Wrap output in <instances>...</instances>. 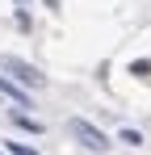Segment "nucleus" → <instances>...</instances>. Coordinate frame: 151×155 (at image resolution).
I'll list each match as a JSON object with an SVG mask.
<instances>
[{"instance_id":"obj_2","label":"nucleus","mask_w":151,"mask_h":155,"mask_svg":"<svg viewBox=\"0 0 151 155\" xmlns=\"http://www.w3.org/2000/svg\"><path fill=\"white\" fill-rule=\"evenodd\" d=\"M67 134H72L80 147H88V151H109V147H113V143L105 138V130L92 126V122H84V117H72V122H67Z\"/></svg>"},{"instance_id":"obj_8","label":"nucleus","mask_w":151,"mask_h":155,"mask_svg":"<svg viewBox=\"0 0 151 155\" xmlns=\"http://www.w3.org/2000/svg\"><path fill=\"white\" fill-rule=\"evenodd\" d=\"M0 155H4V151H0Z\"/></svg>"},{"instance_id":"obj_1","label":"nucleus","mask_w":151,"mask_h":155,"mask_svg":"<svg viewBox=\"0 0 151 155\" xmlns=\"http://www.w3.org/2000/svg\"><path fill=\"white\" fill-rule=\"evenodd\" d=\"M0 67L13 76V84H21V88H34V92H38V88H46V76H42L34 63L17 59V54H4V59H0Z\"/></svg>"},{"instance_id":"obj_3","label":"nucleus","mask_w":151,"mask_h":155,"mask_svg":"<svg viewBox=\"0 0 151 155\" xmlns=\"http://www.w3.org/2000/svg\"><path fill=\"white\" fill-rule=\"evenodd\" d=\"M0 92H4L8 101H17V109H34V101H29V92H25L21 84H13L8 76H0Z\"/></svg>"},{"instance_id":"obj_7","label":"nucleus","mask_w":151,"mask_h":155,"mask_svg":"<svg viewBox=\"0 0 151 155\" xmlns=\"http://www.w3.org/2000/svg\"><path fill=\"white\" fill-rule=\"evenodd\" d=\"M130 71H134V76H147V71H151V63H147V59H139V63H130Z\"/></svg>"},{"instance_id":"obj_6","label":"nucleus","mask_w":151,"mask_h":155,"mask_svg":"<svg viewBox=\"0 0 151 155\" xmlns=\"http://www.w3.org/2000/svg\"><path fill=\"white\" fill-rule=\"evenodd\" d=\"M4 155H38L34 147H21V143H4Z\"/></svg>"},{"instance_id":"obj_5","label":"nucleus","mask_w":151,"mask_h":155,"mask_svg":"<svg viewBox=\"0 0 151 155\" xmlns=\"http://www.w3.org/2000/svg\"><path fill=\"white\" fill-rule=\"evenodd\" d=\"M118 138H122L126 147H143V134H139V130H130V126H126L122 134H118Z\"/></svg>"},{"instance_id":"obj_4","label":"nucleus","mask_w":151,"mask_h":155,"mask_svg":"<svg viewBox=\"0 0 151 155\" xmlns=\"http://www.w3.org/2000/svg\"><path fill=\"white\" fill-rule=\"evenodd\" d=\"M8 122H13V126H21V130H29V134H42V122H34V117L21 113V109H8Z\"/></svg>"}]
</instances>
